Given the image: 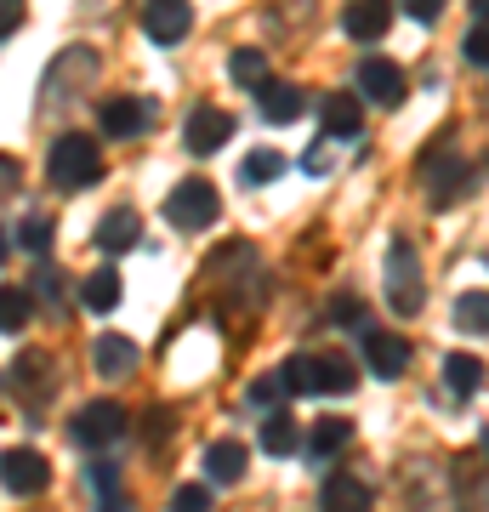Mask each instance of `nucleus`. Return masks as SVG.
Masks as SVG:
<instances>
[{
  "label": "nucleus",
  "instance_id": "obj_16",
  "mask_svg": "<svg viewBox=\"0 0 489 512\" xmlns=\"http://www.w3.org/2000/svg\"><path fill=\"white\" fill-rule=\"evenodd\" d=\"M91 370H97V376H103V382H126L131 370H137V342H131V336H97V342H91Z\"/></svg>",
  "mask_w": 489,
  "mask_h": 512
},
{
  "label": "nucleus",
  "instance_id": "obj_2",
  "mask_svg": "<svg viewBox=\"0 0 489 512\" xmlns=\"http://www.w3.org/2000/svg\"><path fill=\"white\" fill-rule=\"evenodd\" d=\"M387 308L399 319H416L427 308V274H421V256L410 239H393V251H387Z\"/></svg>",
  "mask_w": 489,
  "mask_h": 512
},
{
  "label": "nucleus",
  "instance_id": "obj_39",
  "mask_svg": "<svg viewBox=\"0 0 489 512\" xmlns=\"http://www.w3.org/2000/svg\"><path fill=\"white\" fill-rule=\"evenodd\" d=\"M302 171H308V177H325V171H330V148L313 143L308 154H302Z\"/></svg>",
  "mask_w": 489,
  "mask_h": 512
},
{
  "label": "nucleus",
  "instance_id": "obj_41",
  "mask_svg": "<svg viewBox=\"0 0 489 512\" xmlns=\"http://www.w3.org/2000/svg\"><path fill=\"white\" fill-rule=\"evenodd\" d=\"M97 512H137V507H131V501H120V495H114V501H103V507H97Z\"/></svg>",
  "mask_w": 489,
  "mask_h": 512
},
{
  "label": "nucleus",
  "instance_id": "obj_30",
  "mask_svg": "<svg viewBox=\"0 0 489 512\" xmlns=\"http://www.w3.org/2000/svg\"><path fill=\"white\" fill-rule=\"evenodd\" d=\"M279 399H296L285 382V370H268V376H256L251 382V404H279Z\"/></svg>",
  "mask_w": 489,
  "mask_h": 512
},
{
  "label": "nucleus",
  "instance_id": "obj_14",
  "mask_svg": "<svg viewBox=\"0 0 489 512\" xmlns=\"http://www.w3.org/2000/svg\"><path fill=\"white\" fill-rule=\"evenodd\" d=\"M302 109H308L302 86H290V80H262V86H256V114H262L268 126H296Z\"/></svg>",
  "mask_w": 489,
  "mask_h": 512
},
{
  "label": "nucleus",
  "instance_id": "obj_8",
  "mask_svg": "<svg viewBox=\"0 0 489 512\" xmlns=\"http://www.w3.org/2000/svg\"><path fill=\"white\" fill-rule=\"evenodd\" d=\"M154 114H160L154 97H109L97 120H103V137L131 143V137H148V131H154Z\"/></svg>",
  "mask_w": 489,
  "mask_h": 512
},
{
  "label": "nucleus",
  "instance_id": "obj_4",
  "mask_svg": "<svg viewBox=\"0 0 489 512\" xmlns=\"http://www.w3.org/2000/svg\"><path fill=\"white\" fill-rule=\"evenodd\" d=\"M217 217H222V200L205 177H182V183L165 194V222L182 228V234H200V228H211Z\"/></svg>",
  "mask_w": 489,
  "mask_h": 512
},
{
  "label": "nucleus",
  "instance_id": "obj_38",
  "mask_svg": "<svg viewBox=\"0 0 489 512\" xmlns=\"http://www.w3.org/2000/svg\"><path fill=\"white\" fill-rule=\"evenodd\" d=\"M143 433L154 439V450H160L165 433H171V410H154V416H143Z\"/></svg>",
  "mask_w": 489,
  "mask_h": 512
},
{
  "label": "nucleus",
  "instance_id": "obj_31",
  "mask_svg": "<svg viewBox=\"0 0 489 512\" xmlns=\"http://www.w3.org/2000/svg\"><path fill=\"white\" fill-rule=\"evenodd\" d=\"M18 245H23L29 256H46V245H52V222H46V217H29V222L18 228Z\"/></svg>",
  "mask_w": 489,
  "mask_h": 512
},
{
  "label": "nucleus",
  "instance_id": "obj_13",
  "mask_svg": "<svg viewBox=\"0 0 489 512\" xmlns=\"http://www.w3.org/2000/svg\"><path fill=\"white\" fill-rule=\"evenodd\" d=\"M234 137V114H222V109H194L188 114V126H182V148L188 154H217L222 143Z\"/></svg>",
  "mask_w": 489,
  "mask_h": 512
},
{
  "label": "nucleus",
  "instance_id": "obj_24",
  "mask_svg": "<svg viewBox=\"0 0 489 512\" xmlns=\"http://www.w3.org/2000/svg\"><path fill=\"white\" fill-rule=\"evenodd\" d=\"M444 382H450L455 399H472V393L484 387V365H478L472 353H450V359H444Z\"/></svg>",
  "mask_w": 489,
  "mask_h": 512
},
{
  "label": "nucleus",
  "instance_id": "obj_26",
  "mask_svg": "<svg viewBox=\"0 0 489 512\" xmlns=\"http://www.w3.org/2000/svg\"><path fill=\"white\" fill-rule=\"evenodd\" d=\"M29 291V302H40L46 313H63V268H52V262H40L35 279L23 285Z\"/></svg>",
  "mask_w": 489,
  "mask_h": 512
},
{
  "label": "nucleus",
  "instance_id": "obj_12",
  "mask_svg": "<svg viewBox=\"0 0 489 512\" xmlns=\"http://www.w3.org/2000/svg\"><path fill=\"white\" fill-rule=\"evenodd\" d=\"M364 365H370L376 382H399L410 370V342L399 330H364Z\"/></svg>",
  "mask_w": 489,
  "mask_h": 512
},
{
  "label": "nucleus",
  "instance_id": "obj_32",
  "mask_svg": "<svg viewBox=\"0 0 489 512\" xmlns=\"http://www.w3.org/2000/svg\"><path fill=\"white\" fill-rule=\"evenodd\" d=\"M171 512H211V484H177Z\"/></svg>",
  "mask_w": 489,
  "mask_h": 512
},
{
  "label": "nucleus",
  "instance_id": "obj_15",
  "mask_svg": "<svg viewBox=\"0 0 489 512\" xmlns=\"http://www.w3.org/2000/svg\"><path fill=\"white\" fill-rule=\"evenodd\" d=\"M393 0H347V12H342V29L347 40H359V46H370V40H381L387 29H393Z\"/></svg>",
  "mask_w": 489,
  "mask_h": 512
},
{
  "label": "nucleus",
  "instance_id": "obj_9",
  "mask_svg": "<svg viewBox=\"0 0 489 512\" xmlns=\"http://www.w3.org/2000/svg\"><path fill=\"white\" fill-rule=\"evenodd\" d=\"M0 484L18 495V501H35L52 484V461L40 456V450H6L0 456Z\"/></svg>",
  "mask_w": 489,
  "mask_h": 512
},
{
  "label": "nucleus",
  "instance_id": "obj_37",
  "mask_svg": "<svg viewBox=\"0 0 489 512\" xmlns=\"http://www.w3.org/2000/svg\"><path fill=\"white\" fill-rule=\"evenodd\" d=\"M23 12H29V0H0V40H6V35H18Z\"/></svg>",
  "mask_w": 489,
  "mask_h": 512
},
{
  "label": "nucleus",
  "instance_id": "obj_42",
  "mask_svg": "<svg viewBox=\"0 0 489 512\" xmlns=\"http://www.w3.org/2000/svg\"><path fill=\"white\" fill-rule=\"evenodd\" d=\"M6 256H12V234H6V228H0V262H6Z\"/></svg>",
  "mask_w": 489,
  "mask_h": 512
},
{
  "label": "nucleus",
  "instance_id": "obj_28",
  "mask_svg": "<svg viewBox=\"0 0 489 512\" xmlns=\"http://www.w3.org/2000/svg\"><path fill=\"white\" fill-rule=\"evenodd\" d=\"M29 313H35V302L23 285H0V336H18L29 325Z\"/></svg>",
  "mask_w": 489,
  "mask_h": 512
},
{
  "label": "nucleus",
  "instance_id": "obj_27",
  "mask_svg": "<svg viewBox=\"0 0 489 512\" xmlns=\"http://www.w3.org/2000/svg\"><path fill=\"white\" fill-rule=\"evenodd\" d=\"M273 177H285V154H273V148H251L245 165H239V183L262 188V183H273Z\"/></svg>",
  "mask_w": 489,
  "mask_h": 512
},
{
  "label": "nucleus",
  "instance_id": "obj_3",
  "mask_svg": "<svg viewBox=\"0 0 489 512\" xmlns=\"http://www.w3.org/2000/svg\"><path fill=\"white\" fill-rule=\"evenodd\" d=\"M359 370L347 353H296V393L302 399H325V393H353Z\"/></svg>",
  "mask_w": 489,
  "mask_h": 512
},
{
  "label": "nucleus",
  "instance_id": "obj_20",
  "mask_svg": "<svg viewBox=\"0 0 489 512\" xmlns=\"http://www.w3.org/2000/svg\"><path fill=\"white\" fill-rule=\"evenodd\" d=\"M245 467H251V450H245L239 439H222V444L205 450V484H239Z\"/></svg>",
  "mask_w": 489,
  "mask_h": 512
},
{
  "label": "nucleus",
  "instance_id": "obj_18",
  "mask_svg": "<svg viewBox=\"0 0 489 512\" xmlns=\"http://www.w3.org/2000/svg\"><path fill=\"white\" fill-rule=\"evenodd\" d=\"M370 507H376V495L353 473H330L325 490H319V512H370Z\"/></svg>",
  "mask_w": 489,
  "mask_h": 512
},
{
  "label": "nucleus",
  "instance_id": "obj_35",
  "mask_svg": "<svg viewBox=\"0 0 489 512\" xmlns=\"http://www.w3.org/2000/svg\"><path fill=\"white\" fill-rule=\"evenodd\" d=\"M86 484L97 490V501H114V495H120V467H91Z\"/></svg>",
  "mask_w": 489,
  "mask_h": 512
},
{
  "label": "nucleus",
  "instance_id": "obj_10",
  "mask_svg": "<svg viewBox=\"0 0 489 512\" xmlns=\"http://www.w3.org/2000/svg\"><path fill=\"white\" fill-rule=\"evenodd\" d=\"M137 23H143V35L154 40V46H177V40L194 29V6H188V0H143Z\"/></svg>",
  "mask_w": 489,
  "mask_h": 512
},
{
  "label": "nucleus",
  "instance_id": "obj_21",
  "mask_svg": "<svg viewBox=\"0 0 489 512\" xmlns=\"http://www.w3.org/2000/svg\"><path fill=\"white\" fill-rule=\"evenodd\" d=\"M120 296H126V285H120V268H114V262H103V268H97V274H86V285H80V308L114 313V308H120Z\"/></svg>",
  "mask_w": 489,
  "mask_h": 512
},
{
  "label": "nucleus",
  "instance_id": "obj_23",
  "mask_svg": "<svg viewBox=\"0 0 489 512\" xmlns=\"http://www.w3.org/2000/svg\"><path fill=\"white\" fill-rule=\"evenodd\" d=\"M262 450H268V456H296V450H302V427L290 421V410H273V416L262 421Z\"/></svg>",
  "mask_w": 489,
  "mask_h": 512
},
{
  "label": "nucleus",
  "instance_id": "obj_33",
  "mask_svg": "<svg viewBox=\"0 0 489 512\" xmlns=\"http://www.w3.org/2000/svg\"><path fill=\"white\" fill-rule=\"evenodd\" d=\"M461 57H467L472 69H489V35H484V23H472L467 40H461Z\"/></svg>",
  "mask_w": 489,
  "mask_h": 512
},
{
  "label": "nucleus",
  "instance_id": "obj_7",
  "mask_svg": "<svg viewBox=\"0 0 489 512\" xmlns=\"http://www.w3.org/2000/svg\"><path fill=\"white\" fill-rule=\"evenodd\" d=\"M12 393H18L29 410H46L57 393V359L46 348H23L12 359Z\"/></svg>",
  "mask_w": 489,
  "mask_h": 512
},
{
  "label": "nucleus",
  "instance_id": "obj_36",
  "mask_svg": "<svg viewBox=\"0 0 489 512\" xmlns=\"http://www.w3.org/2000/svg\"><path fill=\"white\" fill-rule=\"evenodd\" d=\"M404 12H410V18L416 23H438L444 18V6H450V0H399Z\"/></svg>",
  "mask_w": 489,
  "mask_h": 512
},
{
  "label": "nucleus",
  "instance_id": "obj_34",
  "mask_svg": "<svg viewBox=\"0 0 489 512\" xmlns=\"http://www.w3.org/2000/svg\"><path fill=\"white\" fill-rule=\"evenodd\" d=\"M330 319H336V325H347V330H364V302L342 291L336 302H330Z\"/></svg>",
  "mask_w": 489,
  "mask_h": 512
},
{
  "label": "nucleus",
  "instance_id": "obj_5",
  "mask_svg": "<svg viewBox=\"0 0 489 512\" xmlns=\"http://www.w3.org/2000/svg\"><path fill=\"white\" fill-rule=\"evenodd\" d=\"M472 183H478V171H472L461 154H450V148H433V154L421 160V188H427V200H433L438 211H450Z\"/></svg>",
  "mask_w": 489,
  "mask_h": 512
},
{
  "label": "nucleus",
  "instance_id": "obj_17",
  "mask_svg": "<svg viewBox=\"0 0 489 512\" xmlns=\"http://www.w3.org/2000/svg\"><path fill=\"white\" fill-rule=\"evenodd\" d=\"M137 239H143V217H137L131 205H114V211H103V222H97V251H103V256L131 251Z\"/></svg>",
  "mask_w": 489,
  "mask_h": 512
},
{
  "label": "nucleus",
  "instance_id": "obj_19",
  "mask_svg": "<svg viewBox=\"0 0 489 512\" xmlns=\"http://www.w3.org/2000/svg\"><path fill=\"white\" fill-rule=\"evenodd\" d=\"M319 114H325V137H336V143H353L364 131V103L353 92H330Z\"/></svg>",
  "mask_w": 489,
  "mask_h": 512
},
{
  "label": "nucleus",
  "instance_id": "obj_11",
  "mask_svg": "<svg viewBox=\"0 0 489 512\" xmlns=\"http://www.w3.org/2000/svg\"><path fill=\"white\" fill-rule=\"evenodd\" d=\"M353 74H359L364 103H376V109H399L404 103V69L393 63V57H364Z\"/></svg>",
  "mask_w": 489,
  "mask_h": 512
},
{
  "label": "nucleus",
  "instance_id": "obj_25",
  "mask_svg": "<svg viewBox=\"0 0 489 512\" xmlns=\"http://www.w3.org/2000/svg\"><path fill=\"white\" fill-rule=\"evenodd\" d=\"M228 80H234L239 92H256V86L268 80V57L256 52V46H239V52L228 57Z\"/></svg>",
  "mask_w": 489,
  "mask_h": 512
},
{
  "label": "nucleus",
  "instance_id": "obj_22",
  "mask_svg": "<svg viewBox=\"0 0 489 512\" xmlns=\"http://www.w3.org/2000/svg\"><path fill=\"white\" fill-rule=\"evenodd\" d=\"M347 444H353V421H347V416H325V421H313V433H308V456L330 461V456H342Z\"/></svg>",
  "mask_w": 489,
  "mask_h": 512
},
{
  "label": "nucleus",
  "instance_id": "obj_6",
  "mask_svg": "<svg viewBox=\"0 0 489 512\" xmlns=\"http://www.w3.org/2000/svg\"><path fill=\"white\" fill-rule=\"evenodd\" d=\"M69 439L80 444V450H103V444L126 439V404L120 399H91L86 410H74Z\"/></svg>",
  "mask_w": 489,
  "mask_h": 512
},
{
  "label": "nucleus",
  "instance_id": "obj_40",
  "mask_svg": "<svg viewBox=\"0 0 489 512\" xmlns=\"http://www.w3.org/2000/svg\"><path fill=\"white\" fill-rule=\"evenodd\" d=\"M18 160H12V154H0V200H6V194H12V188H18Z\"/></svg>",
  "mask_w": 489,
  "mask_h": 512
},
{
  "label": "nucleus",
  "instance_id": "obj_29",
  "mask_svg": "<svg viewBox=\"0 0 489 512\" xmlns=\"http://www.w3.org/2000/svg\"><path fill=\"white\" fill-rule=\"evenodd\" d=\"M455 325L467 330V336H484V330H489V296L484 291L455 296Z\"/></svg>",
  "mask_w": 489,
  "mask_h": 512
},
{
  "label": "nucleus",
  "instance_id": "obj_1",
  "mask_svg": "<svg viewBox=\"0 0 489 512\" xmlns=\"http://www.w3.org/2000/svg\"><path fill=\"white\" fill-rule=\"evenodd\" d=\"M46 177H52V188H63V194L91 188L97 177H103V148H97V137H86V131H63V137L46 148Z\"/></svg>",
  "mask_w": 489,
  "mask_h": 512
}]
</instances>
